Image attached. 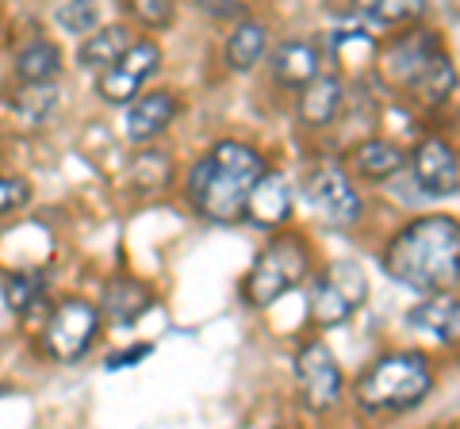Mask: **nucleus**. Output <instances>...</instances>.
<instances>
[{"instance_id": "nucleus-1", "label": "nucleus", "mask_w": 460, "mask_h": 429, "mask_svg": "<svg viewBox=\"0 0 460 429\" xmlns=\"http://www.w3.org/2000/svg\"><path fill=\"white\" fill-rule=\"evenodd\" d=\"M384 273L414 292H453L460 268V226L449 214L414 219L387 241L380 257Z\"/></svg>"}, {"instance_id": "nucleus-2", "label": "nucleus", "mask_w": 460, "mask_h": 429, "mask_svg": "<svg viewBox=\"0 0 460 429\" xmlns=\"http://www.w3.org/2000/svg\"><path fill=\"white\" fill-rule=\"evenodd\" d=\"M265 169V157L246 142H219L192 165L189 204L211 223H234L242 219L246 196Z\"/></svg>"}, {"instance_id": "nucleus-3", "label": "nucleus", "mask_w": 460, "mask_h": 429, "mask_svg": "<svg viewBox=\"0 0 460 429\" xmlns=\"http://www.w3.org/2000/svg\"><path fill=\"white\" fill-rule=\"evenodd\" d=\"M429 391H434V368L422 353H387L361 372L353 398L368 414H402L419 407Z\"/></svg>"}, {"instance_id": "nucleus-4", "label": "nucleus", "mask_w": 460, "mask_h": 429, "mask_svg": "<svg viewBox=\"0 0 460 429\" xmlns=\"http://www.w3.org/2000/svg\"><path fill=\"white\" fill-rule=\"evenodd\" d=\"M311 273V250L299 234H277L253 261V268L242 280V295L250 307H269L280 295L307 280Z\"/></svg>"}, {"instance_id": "nucleus-5", "label": "nucleus", "mask_w": 460, "mask_h": 429, "mask_svg": "<svg viewBox=\"0 0 460 429\" xmlns=\"http://www.w3.org/2000/svg\"><path fill=\"white\" fill-rule=\"evenodd\" d=\"M365 295H368V280L361 273V265H353V261L326 265L323 273L311 280V295H307L311 322L323 326V330L326 326H341L365 303Z\"/></svg>"}, {"instance_id": "nucleus-6", "label": "nucleus", "mask_w": 460, "mask_h": 429, "mask_svg": "<svg viewBox=\"0 0 460 429\" xmlns=\"http://www.w3.org/2000/svg\"><path fill=\"white\" fill-rule=\"evenodd\" d=\"M100 334V311L84 299H62L42 330V349H47L58 364H77L84 353L93 349Z\"/></svg>"}, {"instance_id": "nucleus-7", "label": "nucleus", "mask_w": 460, "mask_h": 429, "mask_svg": "<svg viewBox=\"0 0 460 429\" xmlns=\"http://www.w3.org/2000/svg\"><path fill=\"white\" fill-rule=\"evenodd\" d=\"M304 196L311 211L319 214L326 226H353L361 223V196H357L349 173H345L341 165H311L304 173Z\"/></svg>"}, {"instance_id": "nucleus-8", "label": "nucleus", "mask_w": 460, "mask_h": 429, "mask_svg": "<svg viewBox=\"0 0 460 429\" xmlns=\"http://www.w3.org/2000/svg\"><path fill=\"white\" fill-rule=\"evenodd\" d=\"M296 383L299 398L311 414H330L341 403V368L323 341H307L296 353Z\"/></svg>"}, {"instance_id": "nucleus-9", "label": "nucleus", "mask_w": 460, "mask_h": 429, "mask_svg": "<svg viewBox=\"0 0 460 429\" xmlns=\"http://www.w3.org/2000/svg\"><path fill=\"white\" fill-rule=\"evenodd\" d=\"M157 66H162V47L154 39H131V47L119 58L108 69H100V100H108V104L135 100L142 84L157 74Z\"/></svg>"}, {"instance_id": "nucleus-10", "label": "nucleus", "mask_w": 460, "mask_h": 429, "mask_svg": "<svg viewBox=\"0 0 460 429\" xmlns=\"http://www.w3.org/2000/svg\"><path fill=\"white\" fill-rule=\"evenodd\" d=\"M411 169H414V184L434 199L456 196V188H460L456 150H453V142H445V138H422L419 146H414Z\"/></svg>"}, {"instance_id": "nucleus-11", "label": "nucleus", "mask_w": 460, "mask_h": 429, "mask_svg": "<svg viewBox=\"0 0 460 429\" xmlns=\"http://www.w3.org/2000/svg\"><path fill=\"white\" fill-rule=\"evenodd\" d=\"M292 180H288L284 173H277V169H265L261 177L253 180V188L246 196V207H242V219H250L257 231H277V226H284L288 219H292Z\"/></svg>"}, {"instance_id": "nucleus-12", "label": "nucleus", "mask_w": 460, "mask_h": 429, "mask_svg": "<svg viewBox=\"0 0 460 429\" xmlns=\"http://www.w3.org/2000/svg\"><path fill=\"white\" fill-rule=\"evenodd\" d=\"M172 116H177V96L172 92H146L127 100V116H123V135L142 146V142L157 138L162 131H169Z\"/></svg>"}, {"instance_id": "nucleus-13", "label": "nucleus", "mask_w": 460, "mask_h": 429, "mask_svg": "<svg viewBox=\"0 0 460 429\" xmlns=\"http://www.w3.org/2000/svg\"><path fill=\"white\" fill-rule=\"evenodd\" d=\"M441 54H445V50H441V39H438V35L414 31V35H407L402 42H395V47L384 54V69H387V77H392V81L411 84L429 62L441 58Z\"/></svg>"}, {"instance_id": "nucleus-14", "label": "nucleus", "mask_w": 460, "mask_h": 429, "mask_svg": "<svg viewBox=\"0 0 460 429\" xmlns=\"http://www.w3.org/2000/svg\"><path fill=\"white\" fill-rule=\"evenodd\" d=\"M407 322L414 326V330H422L434 341H441V346H456V334H460L456 295L453 292H429L426 303L407 311Z\"/></svg>"}, {"instance_id": "nucleus-15", "label": "nucleus", "mask_w": 460, "mask_h": 429, "mask_svg": "<svg viewBox=\"0 0 460 429\" xmlns=\"http://www.w3.org/2000/svg\"><path fill=\"white\" fill-rule=\"evenodd\" d=\"M341 108V81L334 74H314L299 84V123L304 127H330Z\"/></svg>"}, {"instance_id": "nucleus-16", "label": "nucleus", "mask_w": 460, "mask_h": 429, "mask_svg": "<svg viewBox=\"0 0 460 429\" xmlns=\"http://www.w3.org/2000/svg\"><path fill=\"white\" fill-rule=\"evenodd\" d=\"M353 12L372 31H392L419 23L426 16V0H353Z\"/></svg>"}, {"instance_id": "nucleus-17", "label": "nucleus", "mask_w": 460, "mask_h": 429, "mask_svg": "<svg viewBox=\"0 0 460 429\" xmlns=\"http://www.w3.org/2000/svg\"><path fill=\"white\" fill-rule=\"evenodd\" d=\"M154 303V295L146 284H138L131 276H119V280H111L108 284V292H104V314L115 322V326H131L138 322L142 314L150 311Z\"/></svg>"}, {"instance_id": "nucleus-18", "label": "nucleus", "mask_w": 460, "mask_h": 429, "mask_svg": "<svg viewBox=\"0 0 460 429\" xmlns=\"http://www.w3.org/2000/svg\"><path fill=\"white\" fill-rule=\"evenodd\" d=\"M319 74V50L311 42H280L272 50V77H277L284 89H299Z\"/></svg>"}, {"instance_id": "nucleus-19", "label": "nucleus", "mask_w": 460, "mask_h": 429, "mask_svg": "<svg viewBox=\"0 0 460 429\" xmlns=\"http://www.w3.org/2000/svg\"><path fill=\"white\" fill-rule=\"evenodd\" d=\"M265 50H269V35L257 20H242L234 31L226 35V47H223L226 66L234 69V74H250V69L265 58Z\"/></svg>"}, {"instance_id": "nucleus-20", "label": "nucleus", "mask_w": 460, "mask_h": 429, "mask_svg": "<svg viewBox=\"0 0 460 429\" xmlns=\"http://www.w3.org/2000/svg\"><path fill=\"white\" fill-rule=\"evenodd\" d=\"M402 165H407L402 150L395 142H384V138H368L353 153V173L365 177V180H387V177H395Z\"/></svg>"}, {"instance_id": "nucleus-21", "label": "nucleus", "mask_w": 460, "mask_h": 429, "mask_svg": "<svg viewBox=\"0 0 460 429\" xmlns=\"http://www.w3.org/2000/svg\"><path fill=\"white\" fill-rule=\"evenodd\" d=\"M131 47V31L119 23H111V27H93L89 39L81 42V50H77V62L84 69H108L119 54Z\"/></svg>"}, {"instance_id": "nucleus-22", "label": "nucleus", "mask_w": 460, "mask_h": 429, "mask_svg": "<svg viewBox=\"0 0 460 429\" xmlns=\"http://www.w3.org/2000/svg\"><path fill=\"white\" fill-rule=\"evenodd\" d=\"M0 292H4L8 311L20 314V319H27V314L39 311L42 299H47V276L31 273V268H23V273H4V280H0Z\"/></svg>"}, {"instance_id": "nucleus-23", "label": "nucleus", "mask_w": 460, "mask_h": 429, "mask_svg": "<svg viewBox=\"0 0 460 429\" xmlns=\"http://www.w3.org/2000/svg\"><path fill=\"white\" fill-rule=\"evenodd\" d=\"M62 74V50L47 39H35L16 54V77L23 84H39V81H54Z\"/></svg>"}, {"instance_id": "nucleus-24", "label": "nucleus", "mask_w": 460, "mask_h": 429, "mask_svg": "<svg viewBox=\"0 0 460 429\" xmlns=\"http://www.w3.org/2000/svg\"><path fill=\"white\" fill-rule=\"evenodd\" d=\"M407 89L414 92V100H419V104H426V108H441L445 100L453 96V89H456V69H453V62L441 54V58H434L419 77L407 84Z\"/></svg>"}, {"instance_id": "nucleus-25", "label": "nucleus", "mask_w": 460, "mask_h": 429, "mask_svg": "<svg viewBox=\"0 0 460 429\" xmlns=\"http://www.w3.org/2000/svg\"><path fill=\"white\" fill-rule=\"evenodd\" d=\"M58 104V89H54V81H39V84H23V92L16 100V111L20 116L39 127V123H47L50 119V111Z\"/></svg>"}, {"instance_id": "nucleus-26", "label": "nucleus", "mask_w": 460, "mask_h": 429, "mask_svg": "<svg viewBox=\"0 0 460 429\" xmlns=\"http://www.w3.org/2000/svg\"><path fill=\"white\" fill-rule=\"evenodd\" d=\"M54 20L69 35H89L93 27H100V4L96 0H66V4L54 12Z\"/></svg>"}, {"instance_id": "nucleus-27", "label": "nucleus", "mask_w": 460, "mask_h": 429, "mask_svg": "<svg viewBox=\"0 0 460 429\" xmlns=\"http://www.w3.org/2000/svg\"><path fill=\"white\" fill-rule=\"evenodd\" d=\"M31 204V184L23 177H8L0 173V214H16Z\"/></svg>"}, {"instance_id": "nucleus-28", "label": "nucleus", "mask_w": 460, "mask_h": 429, "mask_svg": "<svg viewBox=\"0 0 460 429\" xmlns=\"http://www.w3.org/2000/svg\"><path fill=\"white\" fill-rule=\"evenodd\" d=\"M131 12L138 16V23H146V27H154V31H162V27L172 23L177 0H131Z\"/></svg>"}, {"instance_id": "nucleus-29", "label": "nucleus", "mask_w": 460, "mask_h": 429, "mask_svg": "<svg viewBox=\"0 0 460 429\" xmlns=\"http://www.w3.org/2000/svg\"><path fill=\"white\" fill-rule=\"evenodd\" d=\"M154 353V346H150V341H146V346H127L123 353H111L108 356V372H119V368H131V364H138V361H146V356Z\"/></svg>"}, {"instance_id": "nucleus-30", "label": "nucleus", "mask_w": 460, "mask_h": 429, "mask_svg": "<svg viewBox=\"0 0 460 429\" xmlns=\"http://www.w3.org/2000/svg\"><path fill=\"white\" fill-rule=\"evenodd\" d=\"M196 4L199 8H204V12H211V16H242V12H246V8H242L238 4V0H196Z\"/></svg>"}]
</instances>
